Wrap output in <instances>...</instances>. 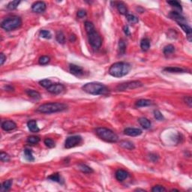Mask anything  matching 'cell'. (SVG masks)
Instances as JSON below:
<instances>
[{"instance_id":"34","label":"cell","mask_w":192,"mask_h":192,"mask_svg":"<svg viewBox=\"0 0 192 192\" xmlns=\"http://www.w3.org/2000/svg\"><path fill=\"white\" fill-rule=\"evenodd\" d=\"M21 3V1H17V0H15V1H12V2H10L8 4L7 8L9 10H14L17 8V6L19 5V4Z\"/></svg>"},{"instance_id":"37","label":"cell","mask_w":192,"mask_h":192,"mask_svg":"<svg viewBox=\"0 0 192 192\" xmlns=\"http://www.w3.org/2000/svg\"><path fill=\"white\" fill-rule=\"evenodd\" d=\"M40 37L43 38H46V39H50L51 38L52 35L50 33V31H47V30H41L39 33Z\"/></svg>"},{"instance_id":"47","label":"cell","mask_w":192,"mask_h":192,"mask_svg":"<svg viewBox=\"0 0 192 192\" xmlns=\"http://www.w3.org/2000/svg\"><path fill=\"white\" fill-rule=\"evenodd\" d=\"M124 32H125V34L127 36H130L131 35V32H130V30H129V28H128V26H125V27H124Z\"/></svg>"},{"instance_id":"51","label":"cell","mask_w":192,"mask_h":192,"mask_svg":"<svg viewBox=\"0 0 192 192\" xmlns=\"http://www.w3.org/2000/svg\"><path fill=\"white\" fill-rule=\"evenodd\" d=\"M171 191H179V190H176V189H172Z\"/></svg>"},{"instance_id":"15","label":"cell","mask_w":192,"mask_h":192,"mask_svg":"<svg viewBox=\"0 0 192 192\" xmlns=\"http://www.w3.org/2000/svg\"><path fill=\"white\" fill-rule=\"evenodd\" d=\"M178 24H179V26L182 28V29L186 33L187 37H188V39L189 40V41H191V28L189 26H188L187 24L183 23H178Z\"/></svg>"},{"instance_id":"43","label":"cell","mask_w":192,"mask_h":192,"mask_svg":"<svg viewBox=\"0 0 192 192\" xmlns=\"http://www.w3.org/2000/svg\"><path fill=\"white\" fill-rule=\"evenodd\" d=\"M86 15V11L83 9H80L77 11V17L79 18H83Z\"/></svg>"},{"instance_id":"13","label":"cell","mask_w":192,"mask_h":192,"mask_svg":"<svg viewBox=\"0 0 192 192\" xmlns=\"http://www.w3.org/2000/svg\"><path fill=\"white\" fill-rule=\"evenodd\" d=\"M69 71H70L71 74L75 76H80L83 74V70L81 67L74 65V64L69 65Z\"/></svg>"},{"instance_id":"27","label":"cell","mask_w":192,"mask_h":192,"mask_svg":"<svg viewBox=\"0 0 192 192\" xmlns=\"http://www.w3.org/2000/svg\"><path fill=\"white\" fill-rule=\"evenodd\" d=\"M47 179H49V180H51V181L56 182H58V183H61V184H62L63 183V180L62 179L61 176H60L59 173H58L52 174L51 176H48Z\"/></svg>"},{"instance_id":"35","label":"cell","mask_w":192,"mask_h":192,"mask_svg":"<svg viewBox=\"0 0 192 192\" xmlns=\"http://www.w3.org/2000/svg\"><path fill=\"white\" fill-rule=\"evenodd\" d=\"M39 84H40V86H41L42 87H44V88L48 89V88H49V87H50L52 84H53V83H52L50 80L45 79V80H40V81H39Z\"/></svg>"},{"instance_id":"19","label":"cell","mask_w":192,"mask_h":192,"mask_svg":"<svg viewBox=\"0 0 192 192\" xmlns=\"http://www.w3.org/2000/svg\"><path fill=\"white\" fill-rule=\"evenodd\" d=\"M170 17L174 19L176 21H177V23H182L183 21H185V17H183L181 14L176 11H171L170 13Z\"/></svg>"},{"instance_id":"5","label":"cell","mask_w":192,"mask_h":192,"mask_svg":"<svg viewBox=\"0 0 192 192\" xmlns=\"http://www.w3.org/2000/svg\"><path fill=\"white\" fill-rule=\"evenodd\" d=\"M95 133L101 140L107 143H117L119 141L118 135L107 128H96Z\"/></svg>"},{"instance_id":"42","label":"cell","mask_w":192,"mask_h":192,"mask_svg":"<svg viewBox=\"0 0 192 192\" xmlns=\"http://www.w3.org/2000/svg\"><path fill=\"white\" fill-rule=\"evenodd\" d=\"M167 3L170 4V5L173 6V7L177 8L180 9V11L182 10V6H181V4L179 3L178 1H168Z\"/></svg>"},{"instance_id":"17","label":"cell","mask_w":192,"mask_h":192,"mask_svg":"<svg viewBox=\"0 0 192 192\" xmlns=\"http://www.w3.org/2000/svg\"><path fill=\"white\" fill-rule=\"evenodd\" d=\"M116 6H117V8L118 10V11L121 14L126 15L128 13V8L126 7V5L123 2H116Z\"/></svg>"},{"instance_id":"12","label":"cell","mask_w":192,"mask_h":192,"mask_svg":"<svg viewBox=\"0 0 192 192\" xmlns=\"http://www.w3.org/2000/svg\"><path fill=\"white\" fill-rule=\"evenodd\" d=\"M124 134L130 137H137L142 134V130L134 128H127L124 130Z\"/></svg>"},{"instance_id":"46","label":"cell","mask_w":192,"mask_h":192,"mask_svg":"<svg viewBox=\"0 0 192 192\" xmlns=\"http://www.w3.org/2000/svg\"><path fill=\"white\" fill-rule=\"evenodd\" d=\"M150 160L152 161L153 162H156L158 160V155H156L155 154H150Z\"/></svg>"},{"instance_id":"26","label":"cell","mask_w":192,"mask_h":192,"mask_svg":"<svg viewBox=\"0 0 192 192\" xmlns=\"http://www.w3.org/2000/svg\"><path fill=\"white\" fill-rule=\"evenodd\" d=\"M78 168L79 170L81 172L84 173H93V170L90 167H89L88 165H84V164H80L78 165Z\"/></svg>"},{"instance_id":"45","label":"cell","mask_w":192,"mask_h":192,"mask_svg":"<svg viewBox=\"0 0 192 192\" xmlns=\"http://www.w3.org/2000/svg\"><path fill=\"white\" fill-rule=\"evenodd\" d=\"M6 60V56L4 55L3 53H0V65H3L4 62H5Z\"/></svg>"},{"instance_id":"33","label":"cell","mask_w":192,"mask_h":192,"mask_svg":"<svg viewBox=\"0 0 192 192\" xmlns=\"http://www.w3.org/2000/svg\"><path fill=\"white\" fill-rule=\"evenodd\" d=\"M126 18H127V21L130 23L134 24L137 23L139 22V20L136 16L133 14H126Z\"/></svg>"},{"instance_id":"28","label":"cell","mask_w":192,"mask_h":192,"mask_svg":"<svg viewBox=\"0 0 192 192\" xmlns=\"http://www.w3.org/2000/svg\"><path fill=\"white\" fill-rule=\"evenodd\" d=\"M24 153V157L28 161H35V158H34L33 155H32V152L31 149H25L23 151Z\"/></svg>"},{"instance_id":"6","label":"cell","mask_w":192,"mask_h":192,"mask_svg":"<svg viewBox=\"0 0 192 192\" xmlns=\"http://www.w3.org/2000/svg\"><path fill=\"white\" fill-rule=\"evenodd\" d=\"M22 25V20L18 16L7 17L1 23V27L6 32H11L20 28Z\"/></svg>"},{"instance_id":"48","label":"cell","mask_w":192,"mask_h":192,"mask_svg":"<svg viewBox=\"0 0 192 192\" xmlns=\"http://www.w3.org/2000/svg\"><path fill=\"white\" fill-rule=\"evenodd\" d=\"M76 40H77V37L75 36V35H74V34L71 35V36L69 37V41H70L71 42H74Z\"/></svg>"},{"instance_id":"40","label":"cell","mask_w":192,"mask_h":192,"mask_svg":"<svg viewBox=\"0 0 192 192\" xmlns=\"http://www.w3.org/2000/svg\"><path fill=\"white\" fill-rule=\"evenodd\" d=\"M45 144L48 148H53L55 147V143L54 141L50 138H46L45 140Z\"/></svg>"},{"instance_id":"11","label":"cell","mask_w":192,"mask_h":192,"mask_svg":"<svg viewBox=\"0 0 192 192\" xmlns=\"http://www.w3.org/2000/svg\"><path fill=\"white\" fill-rule=\"evenodd\" d=\"M2 128L5 131H11L17 128V124L12 120H6L2 122Z\"/></svg>"},{"instance_id":"4","label":"cell","mask_w":192,"mask_h":192,"mask_svg":"<svg viewBox=\"0 0 192 192\" xmlns=\"http://www.w3.org/2000/svg\"><path fill=\"white\" fill-rule=\"evenodd\" d=\"M82 89L85 93L93 95H105L106 93H108V89L106 86L101 83H97V82L86 83L85 85L82 86Z\"/></svg>"},{"instance_id":"21","label":"cell","mask_w":192,"mask_h":192,"mask_svg":"<svg viewBox=\"0 0 192 192\" xmlns=\"http://www.w3.org/2000/svg\"><path fill=\"white\" fill-rule=\"evenodd\" d=\"M138 122L140 123L141 126L144 129H149L151 128V122L149 120L146 118H144V117H141L138 119Z\"/></svg>"},{"instance_id":"22","label":"cell","mask_w":192,"mask_h":192,"mask_svg":"<svg viewBox=\"0 0 192 192\" xmlns=\"http://www.w3.org/2000/svg\"><path fill=\"white\" fill-rule=\"evenodd\" d=\"M152 104V101L148 99H140L136 101L135 105L138 107H148Z\"/></svg>"},{"instance_id":"3","label":"cell","mask_w":192,"mask_h":192,"mask_svg":"<svg viewBox=\"0 0 192 192\" xmlns=\"http://www.w3.org/2000/svg\"><path fill=\"white\" fill-rule=\"evenodd\" d=\"M131 70V65L125 62H119L111 65L109 74L114 77H122L127 75Z\"/></svg>"},{"instance_id":"7","label":"cell","mask_w":192,"mask_h":192,"mask_svg":"<svg viewBox=\"0 0 192 192\" xmlns=\"http://www.w3.org/2000/svg\"><path fill=\"white\" fill-rule=\"evenodd\" d=\"M143 86L141 81L138 80H134V81H128L126 83H121L119 85L117 86V89L118 91H125L128 89H137L139 87H141Z\"/></svg>"},{"instance_id":"18","label":"cell","mask_w":192,"mask_h":192,"mask_svg":"<svg viewBox=\"0 0 192 192\" xmlns=\"http://www.w3.org/2000/svg\"><path fill=\"white\" fill-rule=\"evenodd\" d=\"M13 184V180L12 179H8L4 182L0 187V191L1 192H6L11 189V185Z\"/></svg>"},{"instance_id":"9","label":"cell","mask_w":192,"mask_h":192,"mask_svg":"<svg viewBox=\"0 0 192 192\" xmlns=\"http://www.w3.org/2000/svg\"><path fill=\"white\" fill-rule=\"evenodd\" d=\"M65 86L61 83H53L48 89H47V90L51 94L57 95L62 93L63 91L65 90Z\"/></svg>"},{"instance_id":"14","label":"cell","mask_w":192,"mask_h":192,"mask_svg":"<svg viewBox=\"0 0 192 192\" xmlns=\"http://www.w3.org/2000/svg\"><path fill=\"white\" fill-rule=\"evenodd\" d=\"M115 176H116V179H117L119 182H122L124 181V180H125V179L128 177V173L126 170L119 169V170H118L116 172Z\"/></svg>"},{"instance_id":"8","label":"cell","mask_w":192,"mask_h":192,"mask_svg":"<svg viewBox=\"0 0 192 192\" xmlns=\"http://www.w3.org/2000/svg\"><path fill=\"white\" fill-rule=\"evenodd\" d=\"M82 137L79 135H74L71 137H67L65 141V148L66 149H71L75 146H78L81 143Z\"/></svg>"},{"instance_id":"24","label":"cell","mask_w":192,"mask_h":192,"mask_svg":"<svg viewBox=\"0 0 192 192\" xmlns=\"http://www.w3.org/2000/svg\"><path fill=\"white\" fill-rule=\"evenodd\" d=\"M120 146H122V148H124V149H128V150H133L134 149V143L132 142H131V141H122L120 142L119 143Z\"/></svg>"},{"instance_id":"10","label":"cell","mask_w":192,"mask_h":192,"mask_svg":"<svg viewBox=\"0 0 192 192\" xmlns=\"http://www.w3.org/2000/svg\"><path fill=\"white\" fill-rule=\"evenodd\" d=\"M46 8L47 5L45 4V2H41V1L34 2L32 5V10L35 13H43V12H45Z\"/></svg>"},{"instance_id":"41","label":"cell","mask_w":192,"mask_h":192,"mask_svg":"<svg viewBox=\"0 0 192 192\" xmlns=\"http://www.w3.org/2000/svg\"><path fill=\"white\" fill-rule=\"evenodd\" d=\"M166 189L162 185H155V186L152 189V191L153 192H163L166 191Z\"/></svg>"},{"instance_id":"29","label":"cell","mask_w":192,"mask_h":192,"mask_svg":"<svg viewBox=\"0 0 192 192\" xmlns=\"http://www.w3.org/2000/svg\"><path fill=\"white\" fill-rule=\"evenodd\" d=\"M163 52H164V54H165V56L170 55V54L173 53L174 52H175V47L172 45H168L164 47Z\"/></svg>"},{"instance_id":"50","label":"cell","mask_w":192,"mask_h":192,"mask_svg":"<svg viewBox=\"0 0 192 192\" xmlns=\"http://www.w3.org/2000/svg\"><path fill=\"white\" fill-rule=\"evenodd\" d=\"M141 191L146 192V191L143 190V189H136V190H135V191Z\"/></svg>"},{"instance_id":"49","label":"cell","mask_w":192,"mask_h":192,"mask_svg":"<svg viewBox=\"0 0 192 192\" xmlns=\"http://www.w3.org/2000/svg\"><path fill=\"white\" fill-rule=\"evenodd\" d=\"M5 89L6 91H9V92H13V91H14L13 87L11 86H5Z\"/></svg>"},{"instance_id":"38","label":"cell","mask_w":192,"mask_h":192,"mask_svg":"<svg viewBox=\"0 0 192 192\" xmlns=\"http://www.w3.org/2000/svg\"><path fill=\"white\" fill-rule=\"evenodd\" d=\"M0 159H1V161L2 162H8L10 161V155L8 154L5 153V152H2L1 153H0Z\"/></svg>"},{"instance_id":"2","label":"cell","mask_w":192,"mask_h":192,"mask_svg":"<svg viewBox=\"0 0 192 192\" xmlns=\"http://www.w3.org/2000/svg\"><path fill=\"white\" fill-rule=\"evenodd\" d=\"M68 108V105L64 103L60 102H51V103L44 104L42 105L39 106L36 111L38 113L43 114H50V113L62 112Z\"/></svg>"},{"instance_id":"31","label":"cell","mask_w":192,"mask_h":192,"mask_svg":"<svg viewBox=\"0 0 192 192\" xmlns=\"http://www.w3.org/2000/svg\"><path fill=\"white\" fill-rule=\"evenodd\" d=\"M126 51V43L123 39H121L119 42V52L121 55L125 54Z\"/></svg>"},{"instance_id":"39","label":"cell","mask_w":192,"mask_h":192,"mask_svg":"<svg viewBox=\"0 0 192 192\" xmlns=\"http://www.w3.org/2000/svg\"><path fill=\"white\" fill-rule=\"evenodd\" d=\"M154 117H155V118L156 119L158 120V121H163V120L165 119V117H164V116L162 115V113L159 110H154Z\"/></svg>"},{"instance_id":"16","label":"cell","mask_w":192,"mask_h":192,"mask_svg":"<svg viewBox=\"0 0 192 192\" xmlns=\"http://www.w3.org/2000/svg\"><path fill=\"white\" fill-rule=\"evenodd\" d=\"M28 128L32 133H37L39 131V128L37 125V122L35 120H30L27 122Z\"/></svg>"},{"instance_id":"36","label":"cell","mask_w":192,"mask_h":192,"mask_svg":"<svg viewBox=\"0 0 192 192\" xmlns=\"http://www.w3.org/2000/svg\"><path fill=\"white\" fill-rule=\"evenodd\" d=\"M50 59L49 56H41V57L39 58L38 63L41 65H45L50 62Z\"/></svg>"},{"instance_id":"1","label":"cell","mask_w":192,"mask_h":192,"mask_svg":"<svg viewBox=\"0 0 192 192\" xmlns=\"http://www.w3.org/2000/svg\"><path fill=\"white\" fill-rule=\"evenodd\" d=\"M85 29L88 35L89 45L94 49L95 50H98L102 45V39L98 34V32L95 30L93 23L90 21H86Z\"/></svg>"},{"instance_id":"32","label":"cell","mask_w":192,"mask_h":192,"mask_svg":"<svg viewBox=\"0 0 192 192\" xmlns=\"http://www.w3.org/2000/svg\"><path fill=\"white\" fill-rule=\"evenodd\" d=\"M27 143L29 144H32V145H35V144L38 143L39 141H40V138L39 137H37V136H30L27 138Z\"/></svg>"},{"instance_id":"23","label":"cell","mask_w":192,"mask_h":192,"mask_svg":"<svg viewBox=\"0 0 192 192\" xmlns=\"http://www.w3.org/2000/svg\"><path fill=\"white\" fill-rule=\"evenodd\" d=\"M164 71L168 72V73H184L186 71L179 67H167L164 69Z\"/></svg>"},{"instance_id":"44","label":"cell","mask_w":192,"mask_h":192,"mask_svg":"<svg viewBox=\"0 0 192 192\" xmlns=\"http://www.w3.org/2000/svg\"><path fill=\"white\" fill-rule=\"evenodd\" d=\"M184 101H185V103L189 106V107H191L192 105V98L191 96H185L184 98Z\"/></svg>"},{"instance_id":"30","label":"cell","mask_w":192,"mask_h":192,"mask_svg":"<svg viewBox=\"0 0 192 192\" xmlns=\"http://www.w3.org/2000/svg\"><path fill=\"white\" fill-rule=\"evenodd\" d=\"M56 41L59 43V44H65V35L63 34V32L62 31H59L56 32Z\"/></svg>"},{"instance_id":"25","label":"cell","mask_w":192,"mask_h":192,"mask_svg":"<svg viewBox=\"0 0 192 192\" xmlns=\"http://www.w3.org/2000/svg\"><path fill=\"white\" fill-rule=\"evenodd\" d=\"M141 47L143 51H147L150 47V41L149 38L142 39L141 41Z\"/></svg>"},{"instance_id":"20","label":"cell","mask_w":192,"mask_h":192,"mask_svg":"<svg viewBox=\"0 0 192 192\" xmlns=\"http://www.w3.org/2000/svg\"><path fill=\"white\" fill-rule=\"evenodd\" d=\"M25 92H26V93L29 96L30 98H33V99L35 100H39L41 98V94H40L38 92L33 90V89H26Z\"/></svg>"}]
</instances>
